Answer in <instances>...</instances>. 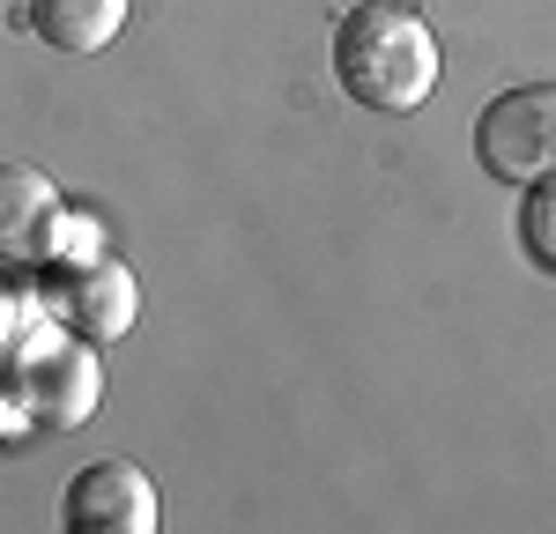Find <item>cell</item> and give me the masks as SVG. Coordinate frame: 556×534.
Instances as JSON below:
<instances>
[{
    "instance_id": "9",
    "label": "cell",
    "mask_w": 556,
    "mask_h": 534,
    "mask_svg": "<svg viewBox=\"0 0 556 534\" xmlns=\"http://www.w3.org/2000/svg\"><path fill=\"white\" fill-rule=\"evenodd\" d=\"M8 423H15V408H8V394H0V438H8Z\"/></svg>"
},
{
    "instance_id": "8",
    "label": "cell",
    "mask_w": 556,
    "mask_h": 534,
    "mask_svg": "<svg viewBox=\"0 0 556 534\" xmlns=\"http://www.w3.org/2000/svg\"><path fill=\"white\" fill-rule=\"evenodd\" d=\"M519 253L542 275H556V178L527 186V201H519Z\"/></svg>"
},
{
    "instance_id": "2",
    "label": "cell",
    "mask_w": 556,
    "mask_h": 534,
    "mask_svg": "<svg viewBox=\"0 0 556 534\" xmlns=\"http://www.w3.org/2000/svg\"><path fill=\"white\" fill-rule=\"evenodd\" d=\"M475 156L497 186H542L556 178V82H519L482 104Z\"/></svg>"
},
{
    "instance_id": "6",
    "label": "cell",
    "mask_w": 556,
    "mask_h": 534,
    "mask_svg": "<svg viewBox=\"0 0 556 534\" xmlns=\"http://www.w3.org/2000/svg\"><path fill=\"white\" fill-rule=\"evenodd\" d=\"M60 238V186L30 164H0V267H45Z\"/></svg>"
},
{
    "instance_id": "7",
    "label": "cell",
    "mask_w": 556,
    "mask_h": 534,
    "mask_svg": "<svg viewBox=\"0 0 556 534\" xmlns=\"http://www.w3.org/2000/svg\"><path fill=\"white\" fill-rule=\"evenodd\" d=\"M134 0H30V30L52 52H104V44L127 30Z\"/></svg>"
},
{
    "instance_id": "3",
    "label": "cell",
    "mask_w": 556,
    "mask_h": 534,
    "mask_svg": "<svg viewBox=\"0 0 556 534\" xmlns=\"http://www.w3.org/2000/svg\"><path fill=\"white\" fill-rule=\"evenodd\" d=\"M60 520L75 534H156L164 527V497L134 460H89L60 497Z\"/></svg>"
},
{
    "instance_id": "4",
    "label": "cell",
    "mask_w": 556,
    "mask_h": 534,
    "mask_svg": "<svg viewBox=\"0 0 556 534\" xmlns=\"http://www.w3.org/2000/svg\"><path fill=\"white\" fill-rule=\"evenodd\" d=\"M15 394H23V408L38 416L45 431H75L89 408H97V394H104V371H97V349L89 342H38V349H23V364H15Z\"/></svg>"
},
{
    "instance_id": "5",
    "label": "cell",
    "mask_w": 556,
    "mask_h": 534,
    "mask_svg": "<svg viewBox=\"0 0 556 534\" xmlns=\"http://www.w3.org/2000/svg\"><path fill=\"white\" fill-rule=\"evenodd\" d=\"M134 312H141V290L119 260H83L52 275V319H60V334H75L89 349L119 342L134 327Z\"/></svg>"
},
{
    "instance_id": "1",
    "label": "cell",
    "mask_w": 556,
    "mask_h": 534,
    "mask_svg": "<svg viewBox=\"0 0 556 534\" xmlns=\"http://www.w3.org/2000/svg\"><path fill=\"white\" fill-rule=\"evenodd\" d=\"M334 75L364 112H416L438 89V38L408 0H356L334 23Z\"/></svg>"
}]
</instances>
